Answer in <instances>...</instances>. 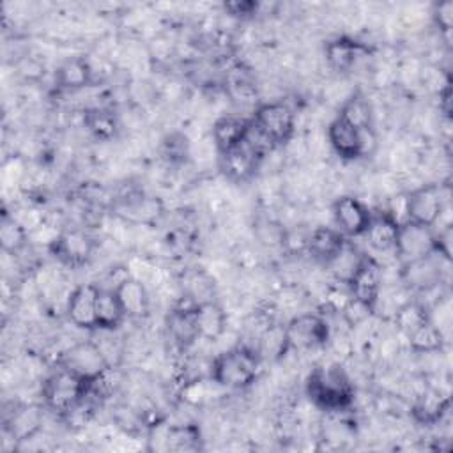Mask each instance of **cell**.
Wrapping results in <instances>:
<instances>
[{"label":"cell","instance_id":"obj_1","mask_svg":"<svg viewBox=\"0 0 453 453\" xmlns=\"http://www.w3.org/2000/svg\"><path fill=\"white\" fill-rule=\"evenodd\" d=\"M306 395L319 409L340 412L354 403V384L340 365H322L306 377Z\"/></svg>","mask_w":453,"mask_h":453},{"label":"cell","instance_id":"obj_2","mask_svg":"<svg viewBox=\"0 0 453 453\" xmlns=\"http://www.w3.org/2000/svg\"><path fill=\"white\" fill-rule=\"evenodd\" d=\"M262 354L250 345H235L218 354L211 363V379L228 389H242L253 384L260 373Z\"/></svg>","mask_w":453,"mask_h":453},{"label":"cell","instance_id":"obj_3","mask_svg":"<svg viewBox=\"0 0 453 453\" xmlns=\"http://www.w3.org/2000/svg\"><path fill=\"white\" fill-rule=\"evenodd\" d=\"M92 382L94 380H87L60 366L50 373L41 386L42 403L58 416H69L87 398Z\"/></svg>","mask_w":453,"mask_h":453},{"label":"cell","instance_id":"obj_4","mask_svg":"<svg viewBox=\"0 0 453 453\" xmlns=\"http://www.w3.org/2000/svg\"><path fill=\"white\" fill-rule=\"evenodd\" d=\"M253 131L273 149L287 143L294 134V111L280 101L260 104L251 117Z\"/></svg>","mask_w":453,"mask_h":453},{"label":"cell","instance_id":"obj_5","mask_svg":"<svg viewBox=\"0 0 453 453\" xmlns=\"http://www.w3.org/2000/svg\"><path fill=\"white\" fill-rule=\"evenodd\" d=\"M329 340L327 322L315 313H303L294 317L283 327V347L281 357L290 350H311L326 345Z\"/></svg>","mask_w":453,"mask_h":453},{"label":"cell","instance_id":"obj_6","mask_svg":"<svg viewBox=\"0 0 453 453\" xmlns=\"http://www.w3.org/2000/svg\"><path fill=\"white\" fill-rule=\"evenodd\" d=\"M350 299L363 304L366 310L375 311L382 290V267L368 255H361L356 269L347 280Z\"/></svg>","mask_w":453,"mask_h":453},{"label":"cell","instance_id":"obj_7","mask_svg":"<svg viewBox=\"0 0 453 453\" xmlns=\"http://www.w3.org/2000/svg\"><path fill=\"white\" fill-rule=\"evenodd\" d=\"M60 366L74 372L87 380H97L104 377V373L110 370V361L97 343L81 342L62 354Z\"/></svg>","mask_w":453,"mask_h":453},{"label":"cell","instance_id":"obj_8","mask_svg":"<svg viewBox=\"0 0 453 453\" xmlns=\"http://www.w3.org/2000/svg\"><path fill=\"white\" fill-rule=\"evenodd\" d=\"M395 251L403 265L435 255V232L412 221L400 223Z\"/></svg>","mask_w":453,"mask_h":453},{"label":"cell","instance_id":"obj_9","mask_svg":"<svg viewBox=\"0 0 453 453\" xmlns=\"http://www.w3.org/2000/svg\"><path fill=\"white\" fill-rule=\"evenodd\" d=\"M50 253L60 260L64 265L69 267H81L85 265L94 250H96V241L94 237L80 228H71L60 232L51 242H50Z\"/></svg>","mask_w":453,"mask_h":453},{"label":"cell","instance_id":"obj_10","mask_svg":"<svg viewBox=\"0 0 453 453\" xmlns=\"http://www.w3.org/2000/svg\"><path fill=\"white\" fill-rule=\"evenodd\" d=\"M442 191L437 184H425L412 189L405 198L407 221L434 226L442 214Z\"/></svg>","mask_w":453,"mask_h":453},{"label":"cell","instance_id":"obj_11","mask_svg":"<svg viewBox=\"0 0 453 453\" xmlns=\"http://www.w3.org/2000/svg\"><path fill=\"white\" fill-rule=\"evenodd\" d=\"M333 216L338 225V230L343 235L359 237V235H365V232L368 228L372 211L359 198L343 195L334 200Z\"/></svg>","mask_w":453,"mask_h":453},{"label":"cell","instance_id":"obj_12","mask_svg":"<svg viewBox=\"0 0 453 453\" xmlns=\"http://www.w3.org/2000/svg\"><path fill=\"white\" fill-rule=\"evenodd\" d=\"M366 133H361L357 127L343 120L342 117L336 115L334 120H331L327 127V138L333 147V150L343 157V159H357L366 152V142H368Z\"/></svg>","mask_w":453,"mask_h":453},{"label":"cell","instance_id":"obj_13","mask_svg":"<svg viewBox=\"0 0 453 453\" xmlns=\"http://www.w3.org/2000/svg\"><path fill=\"white\" fill-rule=\"evenodd\" d=\"M101 287L96 283L78 285L67 299L65 313L71 324L81 329H96V304Z\"/></svg>","mask_w":453,"mask_h":453},{"label":"cell","instance_id":"obj_14","mask_svg":"<svg viewBox=\"0 0 453 453\" xmlns=\"http://www.w3.org/2000/svg\"><path fill=\"white\" fill-rule=\"evenodd\" d=\"M251 133V119L241 115H223L212 126V138L219 154L239 147Z\"/></svg>","mask_w":453,"mask_h":453},{"label":"cell","instance_id":"obj_15","mask_svg":"<svg viewBox=\"0 0 453 453\" xmlns=\"http://www.w3.org/2000/svg\"><path fill=\"white\" fill-rule=\"evenodd\" d=\"M195 306L196 303L175 306L166 317V331L173 343L182 350H188L200 338L195 320Z\"/></svg>","mask_w":453,"mask_h":453},{"label":"cell","instance_id":"obj_16","mask_svg":"<svg viewBox=\"0 0 453 453\" xmlns=\"http://www.w3.org/2000/svg\"><path fill=\"white\" fill-rule=\"evenodd\" d=\"M347 246L345 235L333 226H317L311 230V234L306 239V248L310 255L322 262V264H331Z\"/></svg>","mask_w":453,"mask_h":453},{"label":"cell","instance_id":"obj_17","mask_svg":"<svg viewBox=\"0 0 453 453\" xmlns=\"http://www.w3.org/2000/svg\"><path fill=\"white\" fill-rule=\"evenodd\" d=\"M324 53L331 69L338 73H347L356 65L361 57L368 53V46L350 37H336L326 42Z\"/></svg>","mask_w":453,"mask_h":453},{"label":"cell","instance_id":"obj_18","mask_svg":"<svg viewBox=\"0 0 453 453\" xmlns=\"http://www.w3.org/2000/svg\"><path fill=\"white\" fill-rule=\"evenodd\" d=\"M113 209L124 219H129L134 223H149L157 219V216L163 211V203L156 196H147L143 193H131L124 198H119Z\"/></svg>","mask_w":453,"mask_h":453},{"label":"cell","instance_id":"obj_19","mask_svg":"<svg viewBox=\"0 0 453 453\" xmlns=\"http://www.w3.org/2000/svg\"><path fill=\"white\" fill-rule=\"evenodd\" d=\"M195 320H196L198 336L207 342L219 340L226 329V311L219 303L212 299L196 303Z\"/></svg>","mask_w":453,"mask_h":453},{"label":"cell","instance_id":"obj_20","mask_svg":"<svg viewBox=\"0 0 453 453\" xmlns=\"http://www.w3.org/2000/svg\"><path fill=\"white\" fill-rule=\"evenodd\" d=\"M398 228H400V223L391 212L377 211V212H372L365 237L373 250L389 251V250H395Z\"/></svg>","mask_w":453,"mask_h":453},{"label":"cell","instance_id":"obj_21","mask_svg":"<svg viewBox=\"0 0 453 453\" xmlns=\"http://www.w3.org/2000/svg\"><path fill=\"white\" fill-rule=\"evenodd\" d=\"M117 297L124 308L126 317L129 319H143L149 315V292L145 285L136 278H124L115 287Z\"/></svg>","mask_w":453,"mask_h":453},{"label":"cell","instance_id":"obj_22","mask_svg":"<svg viewBox=\"0 0 453 453\" xmlns=\"http://www.w3.org/2000/svg\"><path fill=\"white\" fill-rule=\"evenodd\" d=\"M94 71L85 57H69L55 71V85L60 90H80L92 83Z\"/></svg>","mask_w":453,"mask_h":453},{"label":"cell","instance_id":"obj_23","mask_svg":"<svg viewBox=\"0 0 453 453\" xmlns=\"http://www.w3.org/2000/svg\"><path fill=\"white\" fill-rule=\"evenodd\" d=\"M126 313L124 308L117 297L115 288H103L99 290L97 296V304H96V329L103 331H113L119 326H122Z\"/></svg>","mask_w":453,"mask_h":453},{"label":"cell","instance_id":"obj_24","mask_svg":"<svg viewBox=\"0 0 453 453\" xmlns=\"http://www.w3.org/2000/svg\"><path fill=\"white\" fill-rule=\"evenodd\" d=\"M338 117L357 127L361 133L373 134V119L368 99L361 92H354L340 108Z\"/></svg>","mask_w":453,"mask_h":453},{"label":"cell","instance_id":"obj_25","mask_svg":"<svg viewBox=\"0 0 453 453\" xmlns=\"http://www.w3.org/2000/svg\"><path fill=\"white\" fill-rule=\"evenodd\" d=\"M85 127L97 140H111L117 136L119 120L117 115L108 108H90L83 115Z\"/></svg>","mask_w":453,"mask_h":453},{"label":"cell","instance_id":"obj_26","mask_svg":"<svg viewBox=\"0 0 453 453\" xmlns=\"http://www.w3.org/2000/svg\"><path fill=\"white\" fill-rule=\"evenodd\" d=\"M0 244H2V250L9 255H18L25 248L27 230L18 219H14V216H9V214L2 216Z\"/></svg>","mask_w":453,"mask_h":453},{"label":"cell","instance_id":"obj_27","mask_svg":"<svg viewBox=\"0 0 453 453\" xmlns=\"http://www.w3.org/2000/svg\"><path fill=\"white\" fill-rule=\"evenodd\" d=\"M407 336H409L411 349L414 352L428 354V352H437L442 349V334L432 320H426L425 324H421L418 329H414Z\"/></svg>","mask_w":453,"mask_h":453},{"label":"cell","instance_id":"obj_28","mask_svg":"<svg viewBox=\"0 0 453 453\" xmlns=\"http://www.w3.org/2000/svg\"><path fill=\"white\" fill-rule=\"evenodd\" d=\"M449 400L448 398H441L435 396L432 393L423 395L412 407V416L416 418V421L425 423V425H434L437 421H441L442 414L448 411Z\"/></svg>","mask_w":453,"mask_h":453},{"label":"cell","instance_id":"obj_29","mask_svg":"<svg viewBox=\"0 0 453 453\" xmlns=\"http://www.w3.org/2000/svg\"><path fill=\"white\" fill-rule=\"evenodd\" d=\"M396 326L405 333L411 334L414 329H418L421 324H425L426 320H430L428 310L418 303V301H409L403 306L398 308L396 315H395Z\"/></svg>","mask_w":453,"mask_h":453},{"label":"cell","instance_id":"obj_30","mask_svg":"<svg viewBox=\"0 0 453 453\" xmlns=\"http://www.w3.org/2000/svg\"><path fill=\"white\" fill-rule=\"evenodd\" d=\"M41 425V411L37 407H19L11 419V434L18 441L30 437Z\"/></svg>","mask_w":453,"mask_h":453},{"label":"cell","instance_id":"obj_31","mask_svg":"<svg viewBox=\"0 0 453 453\" xmlns=\"http://www.w3.org/2000/svg\"><path fill=\"white\" fill-rule=\"evenodd\" d=\"M161 152L170 163H182L189 156V140L182 133H170L163 138Z\"/></svg>","mask_w":453,"mask_h":453},{"label":"cell","instance_id":"obj_32","mask_svg":"<svg viewBox=\"0 0 453 453\" xmlns=\"http://www.w3.org/2000/svg\"><path fill=\"white\" fill-rule=\"evenodd\" d=\"M223 9L237 19H251L258 14L260 4L255 0H234V2H225Z\"/></svg>","mask_w":453,"mask_h":453},{"label":"cell","instance_id":"obj_33","mask_svg":"<svg viewBox=\"0 0 453 453\" xmlns=\"http://www.w3.org/2000/svg\"><path fill=\"white\" fill-rule=\"evenodd\" d=\"M432 18H434L435 25L439 27V30H442L444 34H449L451 23H453V2L444 0V2L434 4Z\"/></svg>","mask_w":453,"mask_h":453},{"label":"cell","instance_id":"obj_34","mask_svg":"<svg viewBox=\"0 0 453 453\" xmlns=\"http://www.w3.org/2000/svg\"><path fill=\"white\" fill-rule=\"evenodd\" d=\"M230 85H232V88H234L241 97H248V96L253 92V81H251L250 71L244 69L242 65H237V67L232 69Z\"/></svg>","mask_w":453,"mask_h":453}]
</instances>
